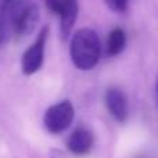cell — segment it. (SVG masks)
<instances>
[{
    "label": "cell",
    "mask_w": 158,
    "mask_h": 158,
    "mask_svg": "<svg viewBox=\"0 0 158 158\" xmlns=\"http://www.w3.org/2000/svg\"><path fill=\"white\" fill-rule=\"evenodd\" d=\"M106 104L110 114L118 121L125 122L128 117V104L126 97L119 89H110L106 94Z\"/></svg>",
    "instance_id": "obj_7"
},
{
    "label": "cell",
    "mask_w": 158,
    "mask_h": 158,
    "mask_svg": "<svg viewBox=\"0 0 158 158\" xmlns=\"http://www.w3.org/2000/svg\"><path fill=\"white\" fill-rule=\"evenodd\" d=\"M157 98H158V78H157Z\"/></svg>",
    "instance_id": "obj_12"
},
{
    "label": "cell",
    "mask_w": 158,
    "mask_h": 158,
    "mask_svg": "<svg viewBox=\"0 0 158 158\" xmlns=\"http://www.w3.org/2000/svg\"><path fill=\"white\" fill-rule=\"evenodd\" d=\"M44 3H46L47 10H50L53 14H56V15H60L61 14L64 0H44Z\"/></svg>",
    "instance_id": "obj_11"
},
{
    "label": "cell",
    "mask_w": 158,
    "mask_h": 158,
    "mask_svg": "<svg viewBox=\"0 0 158 158\" xmlns=\"http://www.w3.org/2000/svg\"><path fill=\"white\" fill-rule=\"evenodd\" d=\"M39 7L36 3L29 0H21L17 10L15 22H14V35L28 36L35 31L39 22Z\"/></svg>",
    "instance_id": "obj_4"
},
{
    "label": "cell",
    "mask_w": 158,
    "mask_h": 158,
    "mask_svg": "<svg viewBox=\"0 0 158 158\" xmlns=\"http://www.w3.org/2000/svg\"><path fill=\"white\" fill-rule=\"evenodd\" d=\"M128 2L129 0H106L108 7L117 13H123L128 8Z\"/></svg>",
    "instance_id": "obj_10"
},
{
    "label": "cell",
    "mask_w": 158,
    "mask_h": 158,
    "mask_svg": "<svg viewBox=\"0 0 158 158\" xmlns=\"http://www.w3.org/2000/svg\"><path fill=\"white\" fill-rule=\"evenodd\" d=\"M21 0H3L0 4V47L7 44L14 35V22Z\"/></svg>",
    "instance_id": "obj_5"
},
{
    "label": "cell",
    "mask_w": 158,
    "mask_h": 158,
    "mask_svg": "<svg viewBox=\"0 0 158 158\" xmlns=\"http://www.w3.org/2000/svg\"><path fill=\"white\" fill-rule=\"evenodd\" d=\"M49 35V28L44 27L43 29L39 32V36L36 38L35 43L29 46L24 52L21 58V69L22 74L31 77V75L36 74L43 65L44 60V44H46V39Z\"/></svg>",
    "instance_id": "obj_3"
},
{
    "label": "cell",
    "mask_w": 158,
    "mask_h": 158,
    "mask_svg": "<svg viewBox=\"0 0 158 158\" xmlns=\"http://www.w3.org/2000/svg\"><path fill=\"white\" fill-rule=\"evenodd\" d=\"M126 44V35L123 29L115 28L110 32L108 39H107V54L108 56H118Z\"/></svg>",
    "instance_id": "obj_9"
},
{
    "label": "cell",
    "mask_w": 158,
    "mask_h": 158,
    "mask_svg": "<svg viewBox=\"0 0 158 158\" xmlns=\"http://www.w3.org/2000/svg\"><path fill=\"white\" fill-rule=\"evenodd\" d=\"M79 11V2L78 0H64L63 10L60 14V32L64 40L68 39L71 35L72 28L75 25V21L78 18Z\"/></svg>",
    "instance_id": "obj_8"
},
{
    "label": "cell",
    "mask_w": 158,
    "mask_h": 158,
    "mask_svg": "<svg viewBox=\"0 0 158 158\" xmlns=\"http://www.w3.org/2000/svg\"><path fill=\"white\" fill-rule=\"evenodd\" d=\"M67 147L75 156H85L93 147V135L86 128H77L67 140Z\"/></svg>",
    "instance_id": "obj_6"
},
{
    "label": "cell",
    "mask_w": 158,
    "mask_h": 158,
    "mask_svg": "<svg viewBox=\"0 0 158 158\" xmlns=\"http://www.w3.org/2000/svg\"><path fill=\"white\" fill-rule=\"evenodd\" d=\"M101 56V42L90 28H82L74 33L69 46V57L74 65L82 71H90L97 65Z\"/></svg>",
    "instance_id": "obj_1"
},
{
    "label": "cell",
    "mask_w": 158,
    "mask_h": 158,
    "mask_svg": "<svg viewBox=\"0 0 158 158\" xmlns=\"http://www.w3.org/2000/svg\"><path fill=\"white\" fill-rule=\"evenodd\" d=\"M75 117V108L71 101L64 100L49 107L44 112L43 123L50 133H61L69 128Z\"/></svg>",
    "instance_id": "obj_2"
}]
</instances>
